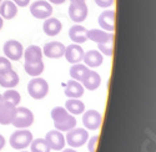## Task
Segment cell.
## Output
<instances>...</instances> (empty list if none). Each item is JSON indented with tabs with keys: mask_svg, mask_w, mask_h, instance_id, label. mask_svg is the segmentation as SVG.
I'll list each match as a JSON object with an SVG mask.
<instances>
[{
	"mask_svg": "<svg viewBox=\"0 0 156 152\" xmlns=\"http://www.w3.org/2000/svg\"><path fill=\"white\" fill-rule=\"evenodd\" d=\"M30 12L36 19H48L53 14V6L45 0H36L30 5Z\"/></svg>",
	"mask_w": 156,
	"mask_h": 152,
	"instance_id": "cell-6",
	"label": "cell"
},
{
	"mask_svg": "<svg viewBox=\"0 0 156 152\" xmlns=\"http://www.w3.org/2000/svg\"><path fill=\"white\" fill-rule=\"evenodd\" d=\"M0 3H2V0H0Z\"/></svg>",
	"mask_w": 156,
	"mask_h": 152,
	"instance_id": "cell-41",
	"label": "cell"
},
{
	"mask_svg": "<svg viewBox=\"0 0 156 152\" xmlns=\"http://www.w3.org/2000/svg\"><path fill=\"white\" fill-rule=\"evenodd\" d=\"M71 3H81V2H85V0H70Z\"/></svg>",
	"mask_w": 156,
	"mask_h": 152,
	"instance_id": "cell-38",
	"label": "cell"
},
{
	"mask_svg": "<svg viewBox=\"0 0 156 152\" xmlns=\"http://www.w3.org/2000/svg\"><path fill=\"white\" fill-rule=\"evenodd\" d=\"M61 152H77V151H75L74 148H71V147H70V148H65V150H62Z\"/></svg>",
	"mask_w": 156,
	"mask_h": 152,
	"instance_id": "cell-36",
	"label": "cell"
},
{
	"mask_svg": "<svg viewBox=\"0 0 156 152\" xmlns=\"http://www.w3.org/2000/svg\"><path fill=\"white\" fill-rule=\"evenodd\" d=\"M19 84V75L14 71L10 70L5 74L0 75V86L5 88H14Z\"/></svg>",
	"mask_w": 156,
	"mask_h": 152,
	"instance_id": "cell-23",
	"label": "cell"
},
{
	"mask_svg": "<svg viewBox=\"0 0 156 152\" xmlns=\"http://www.w3.org/2000/svg\"><path fill=\"white\" fill-rule=\"evenodd\" d=\"M45 141L48 142L50 150H54V151H61L64 150L65 145V136L62 135V132L54 130V131H49L45 136Z\"/></svg>",
	"mask_w": 156,
	"mask_h": 152,
	"instance_id": "cell-10",
	"label": "cell"
},
{
	"mask_svg": "<svg viewBox=\"0 0 156 152\" xmlns=\"http://www.w3.org/2000/svg\"><path fill=\"white\" fill-rule=\"evenodd\" d=\"M21 152H28V151H21Z\"/></svg>",
	"mask_w": 156,
	"mask_h": 152,
	"instance_id": "cell-40",
	"label": "cell"
},
{
	"mask_svg": "<svg viewBox=\"0 0 156 152\" xmlns=\"http://www.w3.org/2000/svg\"><path fill=\"white\" fill-rule=\"evenodd\" d=\"M30 151L31 152H50V147L48 142L45 141V138H36L33 140L30 143Z\"/></svg>",
	"mask_w": 156,
	"mask_h": 152,
	"instance_id": "cell-28",
	"label": "cell"
},
{
	"mask_svg": "<svg viewBox=\"0 0 156 152\" xmlns=\"http://www.w3.org/2000/svg\"><path fill=\"white\" fill-rule=\"evenodd\" d=\"M95 3H96L98 6L106 9V8H110L111 5H114L115 0H95Z\"/></svg>",
	"mask_w": 156,
	"mask_h": 152,
	"instance_id": "cell-32",
	"label": "cell"
},
{
	"mask_svg": "<svg viewBox=\"0 0 156 152\" xmlns=\"http://www.w3.org/2000/svg\"><path fill=\"white\" fill-rule=\"evenodd\" d=\"M51 119L54 121L55 130L62 132L69 131L74 127H76V119L74 115L69 113L65 107L56 106L51 110Z\"/></svg>",
	"mask_w": 156,
	"mask_h": 152,
	"instance_id": "cell-1",
	"label": "cell"
},
{
	"mask_svg": "<svg viewBox=\"0 0 156 152\" xmlns=\"http://www.w3.org/2000/svg\"><path fill=\"white\" fill-rule=\"evenodd\" d=\"M34 123V113L28 107H15V115L11 125L16 129H28Z\"/></svg>",
	"mask_w": 156,
	"mask_h": 152,
	"instance_id": "cell-3",
	"label": "cell"
},
{
	"mask_svg": "<svg viewBox=\"0 0 156 152\" xmlns=\"http://www.w3.org/2000/svg\"><path fill=\"white\" fill-rule=\"evenodd\" d=\"M15 107L9 102L3 101V104L0 105V125H10L12 119L15 115Z\"/></svg>",
	"mask_w": 156,
	"mask_h": 152,
	"instance_id": "cell-17",
	"label": "cell"
},
{
	"mask_svg": "<svg viewBox=\"0 0 156 152\" xmlns=\"http://www.w3.org/2000/svg\"><path fill=\"white\" fill-rule=\"evenodd\" d=\"M65 46L60 41H51L44 45L43 47V55H45L49 59H59L64 56L65 53Z\"/></svg>",
	"mask_w": 156,
	"mask_h": 152,
	"instance_id": "cell-12",
	"label": "cell"
},
{
	"mask_svg": "<svg viewBox=\"0 0 156 152\" xmlns=\"http://www.w3.org/2000/svg\"><path fill=\"white\" fill-rule=\"evenodd\" d=\"M4 54L5 57H8L9 60L12 61H18L21 59L23 54H24V47L21 45V43L16 41V40H9L4 44Z\"/></svg>",
	"mask_w": 156,
	"mask_h": 152,
	"instance_id": "cell-8",
	"label": "cell"
},
{
	"mask_svg": "<svg viewBox=\"0 0 156 152\" xmlns=\"http://www.w3.org/2000/svg\"><path fill=\"white\" fill-rule=\"evenodd\" d=\"M83 61L87 67H99L102 64L104 57L99 50H89V51L84 53Z\"/></svg>",
	"mask_w": 156,
	"mask_h": 152,
	"instance_id": "cell-18",
	"label": "cell"
},
{
	"mask_svg": "<svg viewBox=\"0 0 156 152\" xmlns=\"http://www.w3.org/2000/svg\"><path fill=\"white\" fill-rule=\"evenodd\" d=\"M69 16L76 24L83 22L87 16V5L85 4V2L71 3L69 6Z\"/></svg>",
	"mask_w": 156,
	"mask_h": 152,
	"instance_id": "cell-9",
	"label": "cell"
},
{
	"mask_svg": "<svg viewBox=\"0 0 156 152\" xmlns=\"http://www.w3.org/2000/svg\"><path fill=\"white\" fill-rule=\"evenodd\" d=\"M3 104V96H2V94H0V105Z\"/></svg>",
	"mask_w": 156,
	"mask_h": 152,
	"instance_id": "cell-39",
	"label": "cell"
},
{
	"mask_svg": "<svg viewBox=\"0 0 156 152\" xmlns=\"http://www.w3.org/2000/svg\"><path fill=\"white\" fill-rule=\"evenodd\" d=\"M24 69H25V71H27L28 75L33 76V78H37V76H40L41 72L44 71V62L39 61V62H34V64L25 62Z\"/></svg>",
	"mask_w": 156,
	"mask_h": 152,
	"instance_id": "cell-26",
	"label": "cell"
},
{
	"mask_svg": "<svg viewBox=\"0 0 156 152\" xmlns=\"http://www.w3.org/2000/svg\"><path fill=\"white\" fill-rule=\"evenodd\" d=\"M34 138L31 131H29L28 129H19L18 131L11 133L9 142L14 150H24L30 146Z\"/></svg>",
	"mask_w": 156,
	"mask_h": 152,
	"instance_id": "cell-2",
	"label": "cell"
},
{
	"mask_svg": "<svg viewBox=\"0 0 156 152\" xmlns=\"http://www.w3.org/2000/svg\"><path fill=\"white\" fill-rule=\"evenodd\" d=\"M98 50L102 55L112 56V54H114V39H110L105 43L98 44Z\"/></svg>",
	"mask_w": 156,
	"mask_h": 152,
	"instance_id": "cell-29",
	"label": "cell"
},
{
	"mask_svg": "<svg viewBox=\"0 0 156 152\" xmlns=\"http://www.w3.org/2000/svg\"><path fill=\"white\" fill-rule=\"evenodd\" d=\"M102 122V116L101 113L96 110H89L83 112V123L86 130L95 131L98 130Z\"/></svg>",
	"mask_w": 156,
	"mask_h": 152,
	"instance_id": "cell-7",
	"label": "cell"
},
{
	"mask_svg": "<svg viewBox=\"0 0 156 152\" xmlns=\"http://www.w3.org/2000/svg\"><path fill=\"white\" fill-rule=\"evenodd\" d=\"M84 49L81 47V45L79 44H70L69 46L65 47V53L64 56L66 59V61H69L70 64H79L80 61H83L84 57Z\"/></svg>",
	"mask_w": 156,
	"mask_h": 152,
	"instance_id": "cell-11",
	"label": "cell"
},
{
	"mask_svg": "<svg viewBox=\"0 0 156 152\" xmlns=\"http://www.w3.org/2000/svg\"><path fill=\"white\" fill-rule=\"evenodd\" d=\"M86 29L80 24H75L69 29V37L71 39V41H74V44H84L87 40L86 36Z\"/></svg>",
	"mask_w": 156,
	"mask_h": 152,
	"instance_id": "cell-16",
	"label": "cell"
},
{
	"mask_svg": "<svg viewBox=\"0 0 156 152\" xmlns=\"http://www.w3.org/2000/svg\"><path fill=\"white\" fill-rule=\"evenodd\" d=\"M115 18H116L115 10H105L99 15L98 22H99L100 28L102 30L109 31V33H114V30H115Z\"/></svg>",
	"mask_w": 156,
	"mask_h": 152,
	"instance_id": "cell-13",
	"label": "cell"
},
{
	"mask_svg": "<svg viewBox=\"0 0 156 152\" xmlns=\"http://www.w3.org/2000/svg\"><path fill=\"white\" fill-rule=\"evenodd\" d=\"M62 29V24L56 18H48L44 21L43 30L48 36H56Z\"/></svg>",
	"mask_w": 156,
	"mask_h": 152,
	"instance_id": "cell-20",
	"label": "cell"
},
{
	"mask_svg": "<svg viewBox=\"0 0 156 152\" xmlns=\"http://www.w3.org/2000/svg\"><path fill=\"white\" fill-rule=\"evenodd\" d=\"M23 55H24L25 62H29V64L43 61V50L41 47H39L36 45H30L27 50H24Z\"/></svg>",
	"mask_w": 156,
	"mask_h": 152,
	"instance_id": "cell-21",
	"label": "cell"
},
{
	"mask_svg": "<svg viewBox=\"0 0 156 152\" xmlns=\"http://www.w3.org/2000/svg\"><path fill=\"white\" fill-rule=\"evenodd\" d=\"M12 3H14L16 6H20V8H25L30 4V0H12Z\"/></svg>",
	"mask_w": 156,
	"mask_h": 152,
	"instance_id": "cell-33",
	"label": "cell"
},
{
	"mask_svg": "<svg viewBox=\"0 0 156 152\" xmlns=\"http://www.w3.org/2000/svg\"><path fill=\"white\" fill-rule=\"evenodd\" d=\"M80 84L84 86V88H86V90L94 91V90H96V88L100 86V84H101V78H100V75H99L96 71L89 70L87 74L84 76V79L81 80Z\"/></svg>",
	"mask_w": 156,
	"mask_h": 152,
	"instance_id": "cell-15",
	"label": "cell"
},
{
	"mask_svg": "<svg viewBox=\"0 0 156 152\" xmlns=\"http://www.w3.org/2000/svg\"><path fill=\"white\" fill-rule=\"evenodd\" d=\"M49 2L51 4H62V3L66 2V0H49Z\"/></svg>",
	"mask_w": 156,
	"mask_h": 152,
	"instance_id": "cell-35",
	"label": "cell"
},
{
	"mask_svg": "<svg viewBox=\"0 0 156 152\" xmlns=\"http://www.w3.org/2000/svg\"><path fill=\"white\" fill-rule=\"evenodd\" d=\"M3 96V101H5V102H9L11 105L14 106H18L20 104V94L15 90H12V88H8V90L2 95Z\"/></svg>",
	"mask_w": 156,
	"mask_h": 152,
	"instance_id": "cell-27",
	"label": "cell"
},
{
	"mask_svg": "<svg viewBox=\"0 0 156 152\" xmlns=\"http://www.w3.org/2000/svg\"><path fill=\"white\" fill-rule=\"evenodd\" d=\"M84 91H85L84 86L79 81H75L73 79L65 84L64 87V94L69 98H80L84 95Z\"/></svg>",
	"mask_w": 156,
	"mask_h": 152,
	"instance_id": "cell-14",
	"label": "cell"
},
{
	"mask_svg": "<svg viewBox=\"0 0 156 152\" xmlns=\"http://www.w3.org/2000/svg\"><path fill=\"white\" fill-rule=\"evenodd\" d=\"M4 146H5V138H4V136L0 135V151L4 148Z\"/></svg>",
	"mask_w": 156,
	"mask_h": 152,
	"instance_id": "cell-34",
	"label": "cell"
},
{
	"mask_svg": "<svg viewBox=\"0 0 156 152\" xmlns=\"http://www.w3.org/2000/svg\"><path fill=\"white\" fill-rule=\"evenodd\" d=\"M65 109L71 115H81L85 111V104L79 98H69L65 102Z\"/></svg>",
	"mask_w": 156,
	"mask_h": 152,
	"instance_id": "cell-24",
	"label": "cell"
},
{
	"mask_svg": "<svg viewBox=\"0 0 156 152\" xmlns=\"http://www.w3.org/2000/svg\"><path fill=\"white\" fill-rule=\"evenodd\" d=\"M18 14V6L11 2V0H5L0 3V16L5 20H10L15 18Z\"/></svg>",
	"mask_w": 156,
	"mask_h": 152,
	"instance_id": "cell-22",
	"label": "cell"
},
{
	"mask_svg": "<svg viewBox=\"0 0 156 152\" xmlns=\"http://www.w3.org/2000/svg\"><path fill=\"white\" fill-rule=\"evenodd\" d=\"M89 70H90V69H89L86 65L80 64V62H79V64H74V65L70 67L69 72H70V76H71L73 80L81 82V80L84 79V76L87 74Z\"/></svg>",
	"mask_w": 156,
	"mask_h": 152,
	"instance_id": "cell-25",
	"label": "cell"
},
{
	"mask_svg": "<svg viewBox=\"0 0 156 152\" xmlns=\"http://www.w3.org/2000/svg\"><path fill=\"white\" fill-rule=\"evenodd\" d=\"M28 92L29 95L35 100H41L44 98L49 92V84L46 80L41 78H34L28 84Z\"/></svg>",
	"mask_w": 156,
	"mask_h": 152,
	"instance_id": "cell-5",
	"label": "cell"
},
{
	"mask_svg": "<svg viewBox=\"0 0 156 152\" xmlns=\"http://www.w3.org/2000/svg\"><path fill=\"white\" fill-rule=\"evenodd\" d=\"M3 25H4V20H3V18L0 16V30L3 29Z\"/></svg>",
	"mask_w": 156,
	"mask_h": 152,
	"instance_id": "cell-37",
	"label": "cell"
},
{
	"mask_svg": "<svg viewBox=\"0 0 156 152\" xmlns=\"http://www.w3.org/2000/svg\"><path fill=\"white\" fill-rule=\"evenodd\" d=\"M98 141H99V136H93L91 138L87 140V150L89 152H95L96 151V146H98Z\"/></svg>",
	"mask_w": 156,
	"mask_h": 152,
	"instance_id": "cell-31",
	"label": "cell"
},
{
	"mask_svg": "<svg viewBox=\"0 0 156 152\" xmlns=\"http://www.w3.org/2000/svg\"><path fill=\"white\" fill-rule=\"evenodd\" d=\"M89 140V133L86 131V129H81V127H74L71 130L68 131V135L65 137V142H66L71 148H76V147H81L83 145H85Z\"/></svg>",
	"mask_w": 156,
	"mask_h": 152,
	"instance_id": "cell-4",
	"label": "cell"
},
{
	"mask_svg": "<svg viewBox=\"0 0 156 152\" xmlns=\"http://www.w3.org/2000/svg\"><path fill=\"white\" fill-rule=\"evenodd\" d=\"M86 36L89 40H91L96 44H101L110 39H114V33H108L105 30H100V29H91L86 31Z\"/></svg>",
	"mask_w": 156,
	"mask_h": 152,
	"instance_id": "cell-19",
	"label": "cell"
},
{
	"mask_svg": "<svg viewBox=\"0 0 156 152\" xmlns=\"http://www.w3.org/2000/svg\"><path fill=\"white\" fill-rule=\"evenodd\" d=\"M10 70H12L10 60H9L8 57L0 56V75H2V74H5L6 71H10Z\"/></svg>",
	"mask_w": 156,
	"mask_h": 152,
	"instance_id": "cell-30",
	"label": "cell"
}]
</instances>
